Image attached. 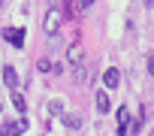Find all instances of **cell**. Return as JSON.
Listing matches in <instances>:
<instances>
[{
  "mask_svg": "<svg viewBox=\"0 0 154 136\" xmlns=\"http://www.w3.org/2000/svg\"><path fill=\"white\" fill-rule=\"evenodd\" d=\"M3 39L9 42V45H24V27H3Z\"/></svg>",
  "mask_w": 154,
  "mask_h": 136,
  "instance_id": "7a4b0ae2",
  "label": "cell"
},
{
  "mask_svg": "<svg viewBox=\"0 0 154 136\" xmlns=\"http://www.w3.org/2000/svg\"><path fill=\"white\" fill-rule=\"evenodd\" d=\"M148 73L154 76V57H148Z\"/></svg>",
  "mask_w": 154,
  "mask_h": 136,
  "instance_id": "5bb4252c",
  "label": "cell"
},
{
  "mask_svg": "<svg viewBox=\"0 0 154 136\" xmlns=\"http://www.w3.org/2000/svg\"><path fill=\"white\" fill-rule=\"evenodd\" d=\"M12 106H15L18 112H24V109H27V103H24V97H21L18 91H12Z\"/></svg>",
  "mask_w": 154,
  "mask_h": 136,
  "instance_id": "9c48e42d",
  "label": "cell"
},
{
  "mask_svg": "<svg viewBox=\"0 0 154 136\" xmlns=\"http://www.w3.org/2000/svg\"><path fill=\"white\" fill-rule=\"evenodd\" d=\"M82 57H85V48H82V45H72V48L66 51V63H72V66H79Z\"/></svg>",
  "mask_w": 154,
  "mask_h": 136,
  "instance_id": "8992f818",
  "label": "cell"
},
{
  "mask_svg": "<svg viewBox=\"0 0 154 136\" xmlns=\"http://www.w3.org/2000/svg\"><path fill=\"white\" fill-rule=\"evenodd\" d=\"M97 109L100 112H109V94L106 91H97Z\"/></svg>",
  "mask_w": 154,
  "mask_h": 136,
  "instance_id": "ba28073f",
  "label": "cell"
},
{
  "mask_svg": "<svg viewBox=\"0 0 154 136\" xmlns=\"http://www.w3.org/2000/svg\"><path fill=\"white\" fill-rule=\"evenodd\" d=\"M63 121H66V127H72V130H75V127H82V118H79V115H66Z\"/></svg>",
  "mask_w": 154,
  "mask_h": 136,
  "instance_id": "8fae6325",
  "label": "cell"
},
{
  "mask_svg": "<svg viewBox=\"0 0 154 136\" xmlns=\"http://www.w3.org/2000/svg\"><path fill=\"white\" fill-rule=\"evenodd\" d=\"M115 118H118V133L124 136V133H127V124H130V109H127V106H118Z\"/></svg>",
  "mask_w": 154,
  "mask_h": 136,
  "instance_id": "277c9868",
  "label": "cell"
},
{
  "mask_svg": "<svg viewBox=\"0 0 154 136\" xmlns=\"http://www.w3.org/2000/svg\"><path fill=\"white\" fill-rule=\"evenodd\" d=\"M75 82H88V66H85V63L75 66Z\"/></svg>",
  "mask_w": 154,
  "mask_h": 136,
  "instance_id": "30bf717a",
  "label": "cell"
},
{
  "mask_svg": "<svg viewBox=\"0 0 154 136\" xmlns=\"http://www.w3.org/2000/svg\"><path fill=\"white\" fill-rule=\"evenodd\" d=\"M3 82L9 91H18V73H15V66H3Z\"/></svg>",
  "mask_w": 154,
  "mask_h": 136,
  "instance_id": "5b68a950",
  "label": "cell"
},
{
  "mask_svg": "<svg viewBox=\"0 0 154 136\" xmlns=\"http://www.w3.org/2000/svg\"><path fill=\"white\" fill-rule=\"evenodd\" d=\"M60 24H63V15H60V9H57V6H51V9L45 12V21H42L45 33H51V36H54V33L60 30Z\"/></svg>",
  "mask_w": 154,
  "mask_h": 136,
  "instance_id": "6da1fadb",
  "label": "cell"
},
{
  "mask_svg": "<svg viewBox=\"0 0 154 136\" xmlns=\"http://www.w3.org/2000/svg\"><path fill=\"white\" fill-rule=\"evenodd\" d=\"M36 70H39V73H51V63H48L45 57H39V63H36Z\"/></svg>",
  "mask_w": 154,
  "mask_h": 136,
  "instance_id": "7c38bea8",
  "label": "cell"
},
{
  "mask_svg": "<svg viewBox=\"0 0 154 136\" xmlns=\"http://www.w3.org/2000/svg\"><path fill=\"white\" fill-rule=\"evenodd\" d=\"M24 130H27V118H18V121H12V124H3L0 133H3V136H21Z\"/></svg>",
  "mask_w": 154,
  "mask_h": 136,
  "instance_id": "3957f363",
  "label": "cell"
},
{
  "mask_svg": "<svg viewBox=\"0 0 154 136\" xmlns=\"http://www.w3.org/2000/svg\"><path fill=\"white\" fill-rule=\"evenodd\" d=\"M48 112H51V115H60V112H63V106H60L57 100H51V103H48Z\"/></svg>",
  "mask_w": 154,
  "mask_h": 136,
  "instance_id": "4fadbf2b",
  "label": "cell"
},
{
  "mask_svg": "<svg viewBox=\"0 0 154 136\" xmlns=\"http://www.w3.org/2000/svg\"><path fill=\"white\" fill-rule=\"evenodd\" d=\"M103 82H106V88H118V82H121V73L115 70V66H109V70L103 73Z\"/></svg>",
  "mask_w": 154,
  "mask_h": 136,
  "instance_id": "52a82bcc",
  "label": "cell"
},
{
  "mask_svg": "<svg viewBox=\"0 0 154 136\" xmlns=\"http://www.w3.org/2000/svg\"><path fill=\"white\" fill-rule=\"evenodd\" d=\"M151 136H154V130H151Z\"/></svg>",
  "mask_w": 154,
  "mask_h": 136,
  "instance_id": "9a60e30c",
  "label": "cell"
}]
</instances>
